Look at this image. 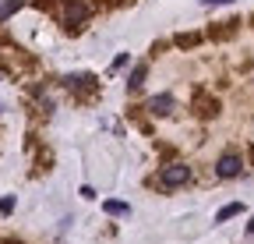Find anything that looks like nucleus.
<instances>
[{"instance_id":"5","label":"nucleus","mask_w":254,"mask_h":244,"mask_svg":"<svg viewBox=\"0 0 254 244\" xmlns=\"http://www.w3.org/2000/svg\"><path fill=\"white\" fill-rule=\"evenodd\" d=\"M92 75H67V78H64V85H67V88H92Z\"/></svg>"},{"instance_id":"1","label":"nucleus","mask_w":254,"mask_h":244,"mask_svg":"<svg viewBox=\"0 0 254 244\" xmlns=\"http://www.w3.org/2000/svg\"><path fill=\"white\" fill-rule=\"evenodd\" d=\"M88 0H64V25H67V32H78L88 18Z\"/></svg>"},{"instance_id":"2","label":"nucleus","mask_w":254,"mask_h":244,"mask_svg":"<svg viewBox=\"0 0 254 244\" xmlns=\"http://www.w3.org/2000/svg\"><path fill=\"white\" fill-rule=\"evenodd\" d=\"M187 180H190V166H184V163H170V166H163V173H159V184L163 188H180Z\"/></svg>"},{"instance_id":"8","label":"nucleus","mask_w":254,"mask_h":244,"mask_svg":"<svg viewBox=\"0 0 254 244\" xmlns=\"http://www.w3.org/2000/svg\"><path fill=\"white\" fill-rule=\"evenodd\" d=\"M194 106H198V117H215V113H219V106H215L212 99H201V96H198Z\"/></svg>"},{"instance_id":"10","label":"nucleus","mask_w":254,"mask_h":244,"mask_svg":"<svg viewBox=\"0 0 254 244\" xmlns=\"http://www.w3.org/2000/svg\"><path fill=\"white\" fill-rule=\"evenodd\" d=\"M106 212L110 216H127V202H106Z\"/></svg>"},{"instance_id":"7","label":"nucleus","mask_w":254,"mask_h":244,"mask_svg":"<svg viewBox=\"0 0 254 244\" xmlns=\"http://www.w3.org/2000/svg\"><path fill=\"white\" fill-rule=\"evenodd\" d=\"M145 75H148V68H145V64H138V68L131 71V81H127V88H131V92H138V88L145 85Z\"/></svg>"},{"instance_id":"4","label":"nucleus","mask_w":254,"mask_h":244,"mask_svg":"<svg viewBox=\"0 0 254 244\" xmlns=\"http://www.w3.org/2000/svg\"><path fill=\"white\" fill-rule=\"evenodd\" d=\"M148 110H152L155 117H170V113L177 110V99H173L170 92H159V96H152V99H148Z\"/></svg>"},{"instance_id":"11","label":"nucleus","mask_w":254,"mask_h":244,"mask_svg":"<svg viewBox=\"0 0 254 244\" xmlns=\"http://www.w3.org/2000/svg\"><path fill=\"white\" fill-rule=\"evenodd\" d=\"M11 209H14V198H4V202H0V216H7Z\"/></svg>"},{"instance_id":"12","label":"nucleus","mask_w":254,"mask_h":244,"mask_svg":"<svg viewBox=\"0 0 254 244\" xmlns=\"http://www.w3.org/2000/svg\"><path fill=\"white\" fill-rule=\"evenodd\" d=\"M247 237H254V220H251V223H247Z\"/></svg>"},{"instance_id":"3","label":"nucleus","mask_w":254,"mask_h":244,"mask_svg":"<svg viewBox=\"0 0 254 244\" xmlns=\"http://www.w3.org/2000/svg\"><path fill=\"white\" fill-rule=\"evenodd\" d=\"M240 170H244V163H240L237 152H226V156L215 163V173L219 177H240Z\"/></svg>"},{"instance_id":"9","label":"nucleus","mask_w":254,"mask_h":244,"mask_svg":"<svg viewBox=\"0 0 254 244\" xmlns=\"http://www.w3.org/2000/svg\"><path fill=\"white\" fill-rule=\"evenodd\" d=\"M240 212H244V205H240V202H233V205H226V209H219V216H215V220L222 223V220H230V216H240Z\"/></svg>"},{"instance_id":"6","label":"nucleus","mask_w":254,"mask_h":244,"mask_svg":"<svg viewBox=\"0 0 254 244\" xmlns=\"http://www.w3.org/2000/svg\"><path fill=\"white\" fill-rule=\"evenodd\" d=\"M25 7V0H0V21H7L14 11H21Z\"/></svg>"}]
</instances>
